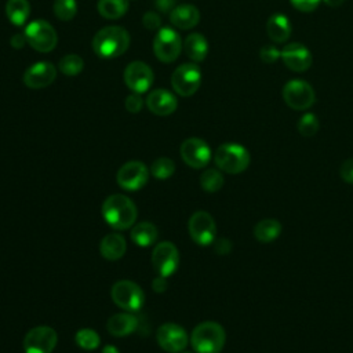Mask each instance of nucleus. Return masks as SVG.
Listing matches in <instances>:
<instances>
[{
    "instance_id": "f257e3e1",
    "label": "nucleus",
    "mask_w": 353,
    "mask_h": 353,
    "mask_svg": "<svg viewBox=\"0 0 353 353\" xmlns=\"http://www.w3.org/2000/svg\"><path fill=\"white\" fill-rule=\"evenodd\" d=\"M106 223L116 230H125L135 225L138 210L134 201L125 194H110L101 208Z\"/></svg>"
},
{
    "instance_id": "f03ea898",
    "label": "nucleus",
    "mask_w": 353,
    "mask_h": 353,
    "mask_svg": "<svg viewBox=\"0 0 353 353\" xmlns=\"http://www.w3.org/2000/svg\"><path fill=\"white\" fill-rule=\"evenodd\" d=\"M130 46V34L121 26H105L92 39V48L101 58L123 55Z\"/></svg>"
},
{
    "instance_id": "7ed1b4c3",
    "label": "nucleus",
    "mask_w": 353,
    "mask_h": 353,
    "mask_svg": "<svg viewBox=\"0 0 353 353\" xmlns=\"http://www.w3.org/2000/svg\"><path fill=\"white\" fill-rule=\"evenodd\" d=\"M225 341V330L216 321H203L190 334V345L196 353H221Z\"/></svg>"
},
{
    "instance_id": "20e7f679",
    "label": "nucleus",
    "mask_w": 353,
    "mask_h": 353,
    "mask_svg": "<svg viewBox=\"0 0 353 353\" xmlns=\"http://www.w3.org/2000/svg\"><path fill=\"white\" fill-rule=\"evenodd\" d=\"M250 153L248 150L234 142L222 143L214 154V161L216 167L228 174H240L247 170L250 165Z\"/></svg>"
},
{
    "instance_id": "39448f33",
    "label": "nucleus",
    "mask_w": 353,
    "mask_h": 353,
    "mask_svg": "<svg viewBox=\"0 0 353 353\" xmlns=\"http://www.w3.org/2000/svg\"><path fill=\"white\" fill-rule=\"evenodd\" d=\"M112 301L127 312H137L145 303L143 290L131 280H119L110 290Z\"/></svg>"
},
{
    "instance_id": "423d86ee",
    "label": "nucleus",
    "mask_w": 353,
    "mask_h": 353,
    "mask_svg": "<svg viewBox=\"0 0 353 353\" xmlns=\"http://www.w3.org/2000/svg\"><path fill=\"white\" fill-rule=\"evenodd\" d=\"M25 37L30 47L40 52H48L54 50L58 41L55 29L44 19L32 21L25 28Z\"/></svg>"
},
{
    "instance_id": "0eeeda50",
    "label": "nucleus",
    "mask_w": 353,
    "mask_h": 353,
    "mask_svg": "<svg viewBox=\"0 0 353 353\" xmlns=\"http://www.w3.org/2000/svg\"><path fill=\"white\" fill-rule=\"evenodd\" d=\"M283 99L294 110L309 109L314 101L316 94L313 87L305 80H290L283 87Z\"/></svg>"
},
{
    "instance_id": "6e6552de",
    "label": "nucleus",
    "mask_w": 353,
    "mask_h": 353,
    "mask_svg": "<svg viewBox=\"0 0 353 353\" xmlns=\"http://www.w3.org/2000/svg\"><path fill=\"white\" fill-rule=\"evenodd\" d=\"M58 342L57 331L48 325H37L29 330L23 338L25 353H52Z\"/></svg>"
},
{
    "instance_id": "1a4fd4ad",
    "label": "nucleus",
    "mask_w": 353,
    "mask_h": 353,
    "mask_svg": "<svg viewBox=\"0 0 353 353\" xmlns=\"http://www.w3.org/2000/svg\"><path fill=\"white\" fill-rule=\"evenodd\" d=\"M201 84V70L196 63L179 65L172 76L171 85L176 94L181 97L193 95Z\"/></svg>"
},
{
    "instance_id": "9d476101",
    "label": "nucleus",
    "mask_w": 353,
    "mask_h": 353,
    "mask_svg": "<svg viewBox=\"0 0 353 353\" xmlns=\"http://www.w3.org/2000/svg\"><path fill=\"white\" fill-rule=\"evenodd\" d=\"M182 50L181 36L176 30L171 28H161L154 40H153V51L159 61L161 62H174Z\"/></svg>"
},
{
    "instance_id": "9b49d317",
    "label": "nucleus",
    "mask_w": 353,
    "mask_h": 353,
    "mask_svg": "<svg viewBox=\"0 0 353 353\" xmlns=\"http://www.w3.org/2000/svg\"><path fill=\"white\" fill-rule=\"evenodd\" d=\"M188 230L192 240L199 245H210L216 237V223L207 211H196L188 222Z\"/></svg>"
},
{
    "instance_id": "f8f14e48",
    "label": "nucleus",
    "mask_w": 353,
    "mask_h": 353,
    "mask_svg": "<svg viewBox=\"0 0 353 353\" xmlns=\"http://www.w3.org/2000/svg\"><path fill=\"white\" fill-rule=\"evenodd\" d=\"M152 263L159 276L170 277L179 266V251L171 241L159 243L152 252Z\"/></svg>"
},
{
    "instance_id": "ddd939ff",
    "label": "nucleus",
    "mask_w": 353,
    "mask_h": 353,
    "mask_svg": "<svg viewBox=\"0 0 353 353\" xmlns=\"http://www.w3.org/2000/svg\"><path fill=\"white\" fill-rule=\"evenodd\" d=\"M149 178V170L148 167L138 160H132V161H127L125 164H123L116 175V181L119 183V186L124 190H139L141 188H143L148 182Z\"/></svg>"
},
{
    "instance_id": "4468645a",
    "label": "nucleus",
    "mask_w": 353,
    "mask_h": 353,
    "mask_svg": "<svg viewBox=\"0 0 353 353\" xmlns=\"http://www.w3.org/2000/svg\"><path fill=\"white\" fill-rule=\"evenodd\" d=\"M156 341L159 346L168 353H181L188 342L189 336L183 327L176 323H164L157 328Z\"/></svg>"
},
{
    "instance_id": "2eb2a0df",
    "label": "nucleus",
    "mask_w": 353,
    "mask_h": 353,
    "mask_svg": "<svg viewBox=\"0 0 353 353\" xmlns=\"http://www.w3.org/2000/svg\"><path fill=\"white\" fill-rule=\"evenodd\" d=\"M182 160L192 168H203L211 160V149L205 141L200 138H188L179 149Z\"/></svg>"
},
{
    "instance_id": "dca6fc26",
    "label": "nucleus",
    "mask_w": 353,
    "mask_h": 353,
    "mask_svg": "<svg viewBox=\"0 0 353 353\" xmlns=\"http://www.w3.org/2000/svg\"><path fill=\"white\" fill-rule=\"evenodd\" d=\"M124 83L135 94L146 92L153 83V70L141 61L131 62L124 69Z\"/></svg>"
},
{
    "instance_id": "f3484780",
    "label": "nucleus",
    "mask_w": 353,
    "mask_h": 353,
    "mask_svg": "<svg viewBox=\"0 0 353 353\" xmlns=\"http://www.w3.org/2000/svg\"><path fill=\"white\" fill-rule=\"evenodd\" d=\"M284 65L292 72H305L312 65V54L302 43H290L281 50Z\"/></svg>"
},
{
    "instance_id": "a211bd4d",
    "label": "nucleus",
    "mask_w": 353,
    "mask_h": 353,
    "mask_svg": "<svg viewBox=\"0 0 353 353\" xmlns=\"http://www.w3.org/2000/svg\"><path fill=\"white\" fill-rule=\"evenodd\" d=\"M57 77V69L51 62L41 61L33 63L23 73V83L33 90L50 85Z\"/></svg>"
},
{
    "instance_id": "6ab92c4d",
    "label": "nucleus",
    "mask_w": 353,
    "mask_h": 353,
    "mask_svg": "<svg viewBox=\"0 0 353 353\" xmlns=\"http://www.w3.org/2000/svg\"><path fill=\"white\" fill-rule=\"evenodd\" d=\"M148 109L157 116H168L175 112L178 106L176 98L167 90H153L146 98Z\"/></svg>"
},
{
    "instance_id": "aec40b11",
    "label": "nucleus",
    "mask_w": 353,
    "mask_h": 353,
    "mask_svg": "<svg viewBox=\"0 0 353 353\" xmlns=\"http://www.w3.org/2000/svg\"><path fill=\"white\" fill-rule=\"evenodd\" d=\"M138 319L132 313H116L108 319L106 323V330L109 331L110 335L123 338L130 334H132L138 328Z\"/></svg>"
},
{
    "instance_id": "412c9836",
    "label": "nucleus",
    "mask_w": 353,
    "mask_h": 353,
    "mask_svg": "<svg viewBox=\"0 0 353 353\" xmlns=\"http://www.w3.org/2000/svg\"><path fill=\"white\" fill-rule=\"evenodd\" d=\"M99 251L105 259L117 261L125 254L127 241L120 233H109L101 240Z\"/></svg>"
},
{
    "instance_id": "4be33fe9",
    "label": "nucleus",
    "mask_w": 353,
    "mask_h": 353,
    "mask_svg": "<svg viewBox=\"0 0 353 353\" xmlns=\"http://www.w3.org/2000/svg\"><path fill=\"white\" fill-rule=\"evenodd\" d=\"M170 21L179 29H190L200 21V12L197 7L192 4H182L175 7L170 14Z\"/></svg>"
},
{
    "instance_id": "5701e85b",
    "label": "nucleus",
    "mask_w": 353,
    "mask_h": 353,
    "mask_svg": "<svg viewBox=\"0 0 353 353\" xmlns=\"http://www.w3.org/2000/svg\"><path fill=\"white\" fill-rule=\"evenodd\" d=\"M266 32L272 41L284 43L291 34V23L284 14H273L266 22Z\"/></svg>"
},
{
    "instance_id": "b1692460",
    "label": "nucleus",
    "mask_w": 353,
    "mask_h": 353,
    "mask_svg": "<svg viewBox=\"0 0 353 353\" xmlns=\"http://www.w3.org/2000/svg\"><path fill=\"white\" fill-rule=\"evenodd\" d=\"M185 54L194 62H201L205 59L208 52L207 39L200 33H190L183 41Z\"/></svg>"
},
{
    "instance_id": "393cba45",
    "label": "nucleus",
    "mask_w": 353,
    "mask_h": 353,
    "mask_svg": "<svg viewBox=\"0 0 353 353\" xmlns=\"http://www.w3.org/2000/svg\"><path fill=\"white\" fill-rule=\"evenodd\" d=\"M131 240L139 245V247H149L152 244L156 243L159 232L157 228L154 226V223L143 221L139 223H135L131 229Z\"/></svg>"
},
{
    "instance_id": "a878e982",
    "label": "nucleus",
    "mask_w": 353,
    "mask_h": 353,
    "mask_svg": "<svg viewBox=\"0 0 353 353\" xmlns=\"http://www.w3.org/2000/svg\"><path fill=\"white\" fill-rule=\"evenodd\" d=\"M281 233V223L273 218L259 221L254 226V237L261 243H270Z\"/></svg>"
},
{
    "instance_id": "bb28decb",
    "label": "nucleus",
    "mask_w": 353,
    "mask_h": 353,
    "mask_svg": "<svg viewBox=\"0 0 353 353\" xmlns=\"http://www.w3.org/2000/svg\"><path fill=\"white\" fill-rule=\"evenodd\" d=\"M30 14V4L28 0H7L6 15L15 26H22Z\"/></svg>"
},
{
    "instance_id": "cd10ccee",
    "label": "nucleus",
    "mask_w": 353,
    "mask_h": 353,
    "mask_svg": "<svg viewBox=\"0 0 353 353\" xmlns=\"http://www.w3.org/2000/svg\"><path fill=\"white\" fill-rule=\"evenodd\" d=\"M128 10V0H98V11L106 19H117Z\"/></svg>"
},
{
    "instance_id": "c85d7f7f",
    "label": "nucleus",
    "mask_w": 353,
    "mask_h": 353,
    "mask_svg": "<svg viewBox=\"0 0 353 353\" xmlns=\"http://www.w3.org/2000/svg\"><path fill=\"white\" fill-rule=\"evenodd\" d=\"M200 185L208 193H215L223 186V175L219 170L208 168L200 175Z\"/></svg>"
},
{
    "instance_id": "c756f323",
    "label": "nucleus",
    "mask_w": 353,
    "mask_h": 353,
    "mask_svg": "<svg viewBox=\"0 0 353 353\" xmlns=\"http://www.w3.org/2000/svg\"><path fill=\"white\" fill-rule=\"evenodd\" d=\"M76 345L84 350H95L101 345V336L91 328H81L74 335Z\"/></svg>"
},
{
    "instance_id": "7c9ffc66",
    "label": "nucleus",
    "mask_w": 353,
    "mask_h": 353,
    "mask_svg": "<svg viewBox=\"0 0 353 353\" xmlns=\"http://www.w3.org/2000/svg\"><path fill=\"white\" fill-rule=\"evenodd\" d=\"M84 68V61L77 54H68L61 58L59 69L66 76H76Z\"/></svg>"
},
{
    "instance_id": "2f4dec72",
    "label": "nucleus",
    "mask_w": 353,
    "mask_h": 353,
    "mask_svg": "<svg viewBox=\"0 0 353 353\" xmlns=\"http://www.w3.org/2000/svg\"><path fill=\"white\" fill-rule=\"evenodd\" d=\"M175 171V164L168 157H159L150 165V174L157 179H167Z\"/></svg>"
},
{
    "instance_id": "473e14b6",
    "label": "nucleus",
    "mask_w": 353,
    "mask_h": 353,
    "mask_svg": "<svg viewBox=\"0 0 353 353\" xmlns=\"http://www.w3.org/2000/svg\"><path fill=\"white\" fill-rule=\"evenodd\" d=\"M77 12L76 0H55L54 14L61 21H70Z\"/></svg>"
},
{
    "instance_id": "72a5a7b5",
    "label": "nucleus",
    "mask_w": 353,
    "mask_h": 353,
    "mask_svg": "<svg viewBox=\"0 0 353 353\" xmlns=\"http://www.w3.org/2000/svg\"><path fill=\"white\" fill-rule=\"evenodd\" d=\"M319 127H320L319 119L313 113H305L296 124L299 134L303 137H313L319 131Z\"/></svg>"
},
{
    "instance_id": "f704fd0d",
    "label": "nucleus",
    "mask_w": 353,
    "mask_h": 353,
    "mask_svg": "<svg viewBox=\"0 0 353 353\" xmlns=\"http://www.w3.org/2000/svg\"><path fill=\"white\" fill-rule=\"evenodd\" d=\"M259 57L265 63H273L281 58V51L274 44H266L261 48Z\"/></svg>"
},
{
    "instance_id": "c9c22d12",
    "label": "nucleus",
    "mask_w": 353,
    "mask_h": 353,
    "mask_svg": "<svg viewBox=\"0 0 353 353\" xmlns=\"http://www.w3.org/2000/svg\"><path fill=\"white\" fill-rule=\"evenodd\" d=\"M290 1L296 10L302 12H312L319 7L321 0H290Z\"/></svg>"
},
{
    "instance_id": "e433bc0d",
    "label": "nucleus",
    "mask_w": 353,
    "mask_h": 353,
    "mask_svg": "<svg viewBox=\"0 0 353 353\" xmlns=\"http://www.w3.org/2000/svg\"><path fill=\"white\" fill-rule=\"evenodd\" d=\"M143 106V101L139 97V94H131L125 98V109L131 113H138Z\"/></svg>"
},
{
    "instance_id": "4c0bfd02",
    "label": "nucleus",
    "mask_w": 353,
    "mask_h": 353,
    "mask_svg": "<svg viewBox=\"0 0 353 353\" xmlns=\"http://www.w3.org/2000/svg\"><path fill=\"white\" fill-rule=\"evenodd\" d=\"M339 175L345 182L353 185V159H347L342 163L339 168Z\"/></svg>"
},
{
    "instance_id": "58836bf2",
    "label": "nucleus",
    "mask_w": 353,
    "mask_h": 353,
    "mask_svg": "<svg viewBox=\"0 0 353 353\" xmlns=\"http://www.w3.org/2000/svg\"><path fill=\"white\" fill-rule=\"evenodd\" d=\"M142 22H143V26H145L146 29H156V28L160 26V22H161V21H160V17H159L157 12L149 11V12H146V14L143 15Z\"/></svg>"
},
{
    "instance_id": "ea45409f",
    "label": "nucleus",
    "mask_w": 353,
    "mask_h": 353,
    "mask_svg": "<svg viewBox=\"0 0 353 353\" xmlns=\"http://www.w3.org/2000/svg\"><path fill=\"white\" fill-rule=\"evenodd\" d=\"M152 288L154 292L157 294H163L167 288H168V281H167V277H163V276H157L154 277L153 283H152Z\"/></svg>"
},
{
    "instance_id": "a19ab883",
    "label": "nucleus",
    "mask_w": 353,
    "mask_h": 353,
    "mask_svg": "<svg viewBox=\"0 0 353 353\" xmlns=\"http://www.w3.org/2000/svg\"><path fill=\"white\" fill-rule=\"evenodd\" d=\"M175 0H156V8L161 12H167V11H172L175 7Z\"/></svg>"
},
{
    "instance_id": "79ce46f5",
    "label": "nucleus",
    "mask_w": 353,
    "mask_h": 353,
    "mask_svg": "<svg viewBox=\"0 0 353 353\" xmlns=\"http://www.w3.org/2000/svg\"><path fill=\"white\" fill-rule=\"evenodd\" d=\"M232 248L230 243L225 239H221V240H216L215 241V251L219 252V254H225V252H229Z\"/></svg>"
},
{
    "instance_id": "37998d69",
    "label": "nucleus",
    "mask_w": 353,
    "mask_h": 353,
    "mask_svg": "<svg viewBox=\"0 0 353 353\" xmlns=\"http://www.w3.org/2000/svg\"><path fill=\"white\" fill-rule=\"evenodd\" d=\"M26 37H25V34H19V33H17V34H14L12 37H11V46L14 47V48H22L25 44H26Z\"/></svg>"
},
{
    "instance_id": "c03bdc74",
    "label": "nucleus",
    "mask_w": 353,
    "mask_h": 353,
    "mask_svg": "<svg viewBox=\"0 0 353 353\" xmlns=\"http://www.w3.org/2000/svg\"><path fill=\"white\" fill-rule=\"evenodd\" d=\"M102 353H120V352L117 350L116 346H113V345H106V346L102 347Z\"/></svg>"
},
{
    "instance_id": "a18cd8bd",
    "label": "nucleus",
    "mask_w": 353,
    "mask_h": 353,
    "mask_svg": "<svg viewBox=\"0 0 353 353\" xmlns=\"http://www.w3.org/2000/svg\"><path fill=\"white\" fill-rule=\"evenodd\" d=\"M328 7H339L345 0H323Z\"/></svg>"
},
{
    "instance_id": "49530a36",
    "label": "nucleus",
    "mask_w": 353,
    "mask_h": 353,
    "mask_svg": "<svg viewBox=\"0 0 353 353\" xmlns=\"http://www.w3.org/2000/svg\"><path fill=\"white\" fill-rule=\"evenodd\" d=\"M181 353H190V352H181Z\"/></svg>"
}]
</instances>
